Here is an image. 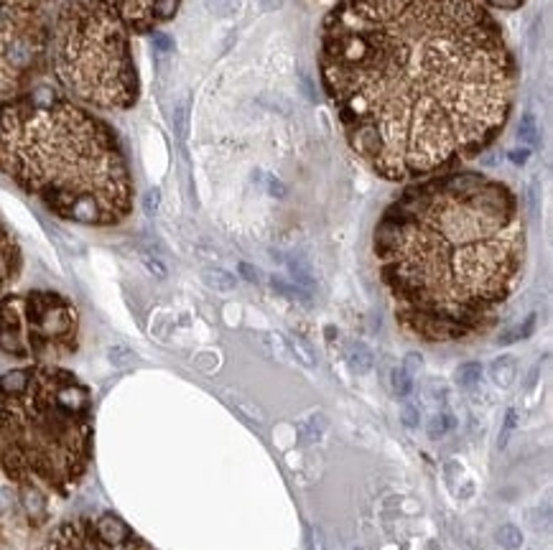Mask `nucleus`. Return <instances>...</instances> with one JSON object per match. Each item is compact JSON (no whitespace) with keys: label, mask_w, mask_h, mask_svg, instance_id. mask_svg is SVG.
<instances>
[{"label":"nucleus","mask_w":553,"mask_h":550,"mask_svg":"<svg viewBox=\"0 0 553 550\" xmlns=\"http://www.w3.org/2000/svg\"><path fill=\"white\" fill-rule=\"evenodd\" d=\"M322 82L359 161L408 181L497 138L517 67L480 0H339L324 21Z\"/></svg>","instance_id":"obj_1"},{"label":"nucleus","mask_w":553,"mask_h":550,"mask_svg":"<svg viewBox=\"0 0 553 550\" xmlns=\"http://www.w3.org/2000/svg\"><path fill=\"white\" fill-rule=\"evenodd\" d=\"M372 250L398 324L446 344L497 321L523 278L528 235L507 184L454 171L408 186L377 222Z\"/></svg>","instance_id":"obj_2"},{"label":"nucleus","mask_w":553,"mask_h":550,"mask_svg":"<svg viewBox=\"0 0 553 550\" xmlns=\"http://www.w3.org/2000/svg\"><path fill=\"white\" fill-rule=\"evenodd\" d=\"M0 171L69 222L117 224L133 206V181L115 133L51 95L0 105Z\"/></svg>","instance_id":"obj_3"},{"label":"nucleus","mask_w":553,"mask_h":550,"mask_svg":"<svg viewBox=\"0 0 553 550\" xmlns=\"http://www.w3.org/2000/svg\"><path fill=\"white\" fill-rule=\"evenodd\" d=\"M92 456V398L59 367L0 377V474L21 487L69 495Z\"/></svg>","instance_id":"obj_4"},{"label":"nucleus","mask_w":553,"mask_h":550,"mask_svg":"<svg viewBox=\"0 0 553 550\" xmlns=\"http://www.w3.org/2000/svg\"><path fill=\"white\" fill-rule=\"evenodd\" d=\"M54 72L64 90L98 107H130L138 97L128 33L92 3H67L54 26Z\"/></svg>","instance_id":"obj_5"},{"label":"nucleus","mask_w":553,"mask_h":550,"mask_svg":"<svg viewBox=\"0 0 553 550\" xmlns=\"http://www.w3.org/2000/svg\"><path fill=\"white\" fill-rule=\"evenodd\" d=\"M77 347V311L59 293L31 290L0 301V349L13 357L49 359Z\"/></svg>","instance_id":"obj_6"},{"label":"nucleus","mask_w":553,"mask_h":550,"mask_svg":"<svg viewBox=\"0 0 553 550\" xmlns=\"http://www.w3.org/2000/svg\"><path fill=\"white\" fill-rule=\"evenodd\" d=\"M36 550H153L112 512L61 522Z\"/></svg>","instance_id":"obj_7"},{"label":"nucleus","mask_w":553,"mask_h":550,"mask_svg":"<svg viewBox=\"0 0 553 550\" xmlns=\"http://www.w3.org/2000/svg\"><path fill=\"white\" fill-rule=\"evenodd\" d=\"M107 16L120 21L125 28L148 31L169 21L179 8V0H92Z\"/></svg>","instance_id":"obj_8"},{"label":"nucleus","mask_w":553,"mask_h":550,"mask_svg":"<svg viewBox=\"0 0 553 550\" xmlns=\"http://www.w3.org/2000/svg\"><path fill=\"white\" fill-rule=\"evenodd\" d=\"M21 273V250L8 232V227L0 222V293L19 278Z\"/></svg>","instance_id":"obj_9"},{"label":"nucleus","mask_w":553,"mask_h":550,"mask_svg":"<svg viewBox=\"0 0 553 550\" xmlns=\"http://www.w3.org/2000/svg\"><path fill=\"white\" fill-rule=\"evenodd\" d=\"M517 377V359L512 354H502L490 364V380L500 387V390H507V387L515 382Z\"/></svg>","instance_id":"obj_10"},{"label":"nucleus","mask_w":553,"mask_h":550,"mask_svg":"<svg viewBox=\"0 0 553 550\" xmlns=\"http://www.w3.org/2000/svg\"><path fill=\"white\" fill-rule=\"evenodd\" d=\"M201 278H204V283H207L209 288L217 290V293H230V290H235V285H237L235 275L222 270V268H207V270L201 273Z\"/></svg>","instance_id":"obj_11"},{"label":"nucleus","mask_w":553,"mask_h":550,"mask_svg":"<svg viewBox=\"0 0 553 550\" xmlns=\"http://www.w3.org/2000/svg\"><path fill=\"white\" fill-rule=\"evenodd\" d=\"M288 273H291V283H296L298 288H304V290H314L316 280H314V273H311V265L306 260H301V258H291L288 260Z\"/></svg>","instance_id":"obj_12"},{"label":"nucleus","mask_w":553,"mask_h":550,"mask_svg":"<svg viewBox=\"0 0 553 550\" xmlns=\"http://www.w3.org/2000/svg\"><path fill=\"white\" fill-rule=\"evenodd\" d=\"M347 362H349V367H352L354 372H370L375 359H372V351L367 349L365 344L354 342V344H349V349H347Z\"/></svg>","instance_id":"obj_13"},{"label":"nucleus","mask_w":553,"mask_h":550,"mask_svg":"<svg viewBox=\"0 0 553 550\" xmlns=\"http://www.w3.org/2000/svg\"><path fill=\"white\" fill-rule=\"evenodd\" d=\"M270 285H273V290H278L280 296H286L288 301L301 303V306H311V293L304 288H298L296 283H288L283 278H270Z\"/></svg>","instance_id":"obj_14"},{"label":"nucleus","mask_w":553,"mask_h":550,"mask_svg":"<svg viewBox=\"0 0 553 550\" xmlns=\"http://www.w3.org/2000/svg\"><path fill=\"white\" fill-rule=\"evenodd\" d=\"M324 428H327V418L316 413V416L306 418V421L298 423V435H301V441L304 443H316L322 438Z\"/></svg>","instance_id":"obj_15"},{"label":"nucleus","mask_w":553,"mask_h":550,"mask_svg":"<svg viewBox=\"0 0 553 550\" xmlns=\"http://www.w3.org/2000/svg\"><path fill=\"white\" fill-rule=\"evenodd\" d=\"M482 375H485V372H482L480 362H467L456 369V382H459V387H464V390H477L482 382Z\"/></svg>","instance_id":"obj_16"},{"label":"nucleus","mask_w":553,"mask_h":550,"mask_svg":"<svg viewBox=\"0 0 553 550\" xmlns=\"http://www.w3.org/2000/svg\"><path fill=\"white\" fill-rule=\"evenodd\" d=\"M390 385H393V393L398 398H408V395L414 393V377L408 375L403 367H395L390 372Z\"/></svg>","instance_id":"obj_17"},{"label":"nucleus","mask_w":553,"mask_h":550,"mask_svg":"<svg viewBox=\"0 0 553 550\" xmlns=\"http://www.w3.org/2000/svg\"><path fill=\"white\" fill-rule=\"evenodd\" d=\"M240 6H243V0H204V8L217 18H230L240 11Z\"/></svg>","instance_id":"obj_18"},{"label":"nucleus","mask_w":553,"mask_h":550,"mask_svg":"<svg viewBox=\"0 0 553 550\" xmlns=\"http://www.w3.org/2000/svg\"><path fill=\"white\" fill-rule=\"evenodd\" d=\"M535 321H538V316L530 314L528 319H525L523 324H520V327L510 329V332H505L502 337H500V344H512V342H520V339H528L530 334H533V329H535Z\"/></svg>","instance_id":"obj_19"},{"label":"nucleus","mask_w":553,"mask_h":550,"mask_svg":"<svg viewBox=\"0 0 553 550\" xmlns=\"http://www.w3.org/2000/svg\"><path fill=\"white\" fill-rule=\"evenodd\" d=\"M517 138L523 140V143H528V145L541 143V130H538V125H535L533 115L520 117V122H517Z\"/></svg>","instance_id":"obj_20"},{"label":"nucleus","mask_w":553,"mask_h":550,"mask_svg":"<svg viewBox=\"0 0 553 550\" xmlns=\"http://www.w3.org/2000/svg\"><path fill=\"white\" fill-rule=\"evenodd\" d=\"M454 425H456V421L449 416V413H438V416H433L431 421H428V435H431L433 441H438V438H444Z\"/></svg>","instance_id":"obj_21"},{"label":"nucleus","mask_w":553,"mask_h":550,"mask_svg":"<svg viewBox=\"0 0 553 550\" xmlns=\"http://www.w3.org/2000/svg\"><path fill=\"white\" fill-rule=\"evenodd\" d=\"M260 339H263V344L273 351V354H278V357H283V359L291 357V351H288V339L283 337V334L268 332V334H260Z\"/></svg>","instance_id":"obj_22"},{"label":"nucleus","mask_w":553,"mask_h":550,"mask_svg":"<svg viewBox=\"0 0 553 550\" xmlns=\"http://www.w3.org/2000/svg\"><path fill=\"white\" fill-rule=\"evenodd\" d=\"M288 351H291V357L296 359V362L304 364V367H316V357L311 354V349L301 342V339H288Z\"/></svg>","instance_id":"obj_23"},{"label":"nucleus","mask_w":553,"mask_h":550,"mask_svg":"<svg viewBox=\"0 0 553 550\" xmlns=\"http://www.w3.org/2000/svg\"><path fill=\"white\" fill-rule=\"evenodd\" d=\"M107 357H110V362L115 364V367H130V364L138 359L135 357V351L128 349V347H110Z\"/></svg>","instance_id":"obj_24"},{"label":"nucleus","mask_w":553,"mask_h":550,"mask_svg":"<svg viewBox=\"0 0 553 550\" xmlns=\"http://www.w3.org/2000/svg\"><path fill=\"white\" fill-rule=\"evenodd\" d=\"M401 421H403V425H406V428L416 430V428H418V423H421V408L416 406V403H408V406L401 411Z\"/></svg>","instance_id":"obj_25"},{"label":"nucleus","mask_w":553,"mask_h":550,"mask_svg":"<svg viewBox=\"0 0 553 550\" xmlns=\"http://www.w3.org/2000/svg\"><path fill=\"white\" fill-rule=\"evenodd\" d=\"M515 423H517L515 408H510V411H507V416H505L502 435H500V441H497V446H500V448H505V446H507V441H510V435H512V428H515Z\"/></svg>","instance_id":"obj_26"},{"label":"nucleus","mask_w":553,"mask_h":550,"mask_svg":"<svg viewBox=\"0 0 553 550\" xmlns=\"http://www.w3.org/2000/svg\"><path fill=\"white\" fill-rule=\"evenodd\" d=\"M500 543H502L505 548H517V545L523 543V538H520V532H517L512 525H505L502 530H500Z\"/></svg>","instance_id":"obj_27"},{"label":"nucleus","mask_w":553,"mask_h":550,"mask_svg":"<svg viewBox=\"0 0 553 550\" xmlns=\"http://www.w3.org/2000/svg\"><path fill=\"white\" fill-rule=\"evenodd\" d=\"M140 260H143V265H146L148 270L156 275V278H166V265L158 260V258H153L151 253H143V255H140Z\"/></svg>","instance_id":"obj_28"},{"label":"nucleus","mask_w":553,"mask_h":550,"mask_svg":"<svg viewBox=\"0 0 553 550\" xmlns=\"http://www.w3.org/2000/svg\"><path fill=\"white\" fill-rule=\"evenodd\" d=\"M158 204H161V191L158 189H148L146 196H143V209H146L148 217L158 212Z\"/></svg>","instance_id":"obj_29"},{"label":"nucleus","mask_w":553,"mask_h":550,"mask_svg":"<svg viewBox=\"0 0 553 550\" xmlns=\"http://www.w3.org/2000/svg\"><path fill=\"white\" fill-rule=\"evenodd\" d=\"M174 125H177L179 138H184L186 135V102H179L174 110Z\"/></svg>","instance_id":"obj_30"},{"label":"nucleus","mask_w":553,"mask_h":550,"mask_svg":"<svg viewBox=\"0 0 553 550\" xmlns=\"http://www.w3.org/2000/svg\"><path fill=\"white\" fill-rule=\"evenodd\" d=\"M153 46L158 54H171L174 51V38L169 33H153Z\"/></svg>","instance_id":"obj_31"},{"label":"nucleus","mask_w":553,"mask_h":550,"mask_svg":"<svg viewBox=\"0 0 553 550\" xmlns=\"http://www.w3.org/2000/svg\"><path fill=\"white\" fill-rule=\"evenodd\" d=\"M538 201H541V184H538V179H533L528 184V206L533 214L538 212Z\"/></svg>","instance_id":"obj_32"},{"label":"nucleus","mask_w":553,"mask_h":550,"mask_svg":"<svg viewBox=\"0 0 553 550\" xmlns=\"http://www.w3.org/2000/svg\"><path fill=\"white\" fill-rule=\"evenodd\" d=\"M421 367H423V357H421V354H416V351H414V354H408L406 362H403V369H406L411 377H414Z\"/></svg>","instance_id":"obj_33"},{"label":"nucleus","mask_w":553,"mask_h":550,"mask_svg":"<svg viewBox=\"0 0 553 550\" xmlns=\"http://www.w3.org/2000/svg\"><path fill=\"white\" fill-rule=\"evenodd\" d=\"M507 158H510L512 166H525L530 158V148H512V151L507 153Z\"/></svg>","instance_id":"obj_34"},{"label":"nucleus","mask_w":553,"mask_h":550,"mask_svg":"<svg viewBox=\"0 0 553 550\" xmlns=\"http://www.w3.org/2000/svg\"><path fill=\"white\" fill-rule=\"evenodd\" d=\"M240 275H243L245 280H250V283H258V280H260V273L250 265V263H240Z\"/></svg>","instance_id":"obj_35"},{"label":"nucleus","mask_w":553,"mask_h":550,"mask_svg":"<svg viewBox=\"0 0 553 550\" xmlns=\"http://www.w3.org/2000/svg\"><path fill=\"white\" fill-rule=\"evenodd\" d=\"M283 6V0H256V8L260 13H273Z\"/></svg>","instance_id":"obj_36"},{"label":"nucleus","mask_w":553,"mask_h":550,"mask_svg":"<svg viewBox=\"0 0 553 550\" xmlns=\"http://www.w3.org/2000/svg\"><path fill=\"white\" fill-rule=\"evenodd\" d=\"M268 191L273 194V196H278V199H280V196H286V189H283V184H280L278 179H273V176L268 179Z\"/></svg>","instance_id":"obj_37"},{"label":"nucleus","mask_w":553,"mask_h":550,"mask_svg":"<svg viewBox=\"0 0 553 550\" xmlns=\"http://www.w3.org/2000/svg\"><path fill=\"white\" fill-rule=\"evenodd\" d=\"M13 504V492L11 490H0V507L8 509Z\"/></svg>","instance_id":"obj_38"}]
</instances>
